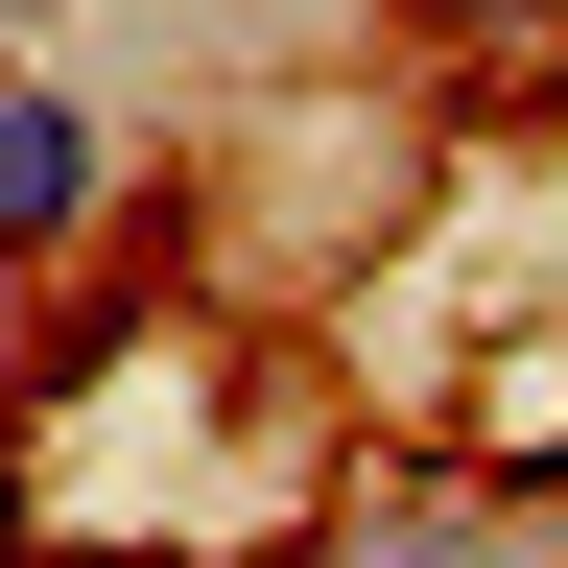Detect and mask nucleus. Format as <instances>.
I'll list each match as a JSON object with an SVG mask.
<instances>
[{"instance_id": "7ed1b4c3", "label": "nucleus", "mask_w": 568, "mask_h": 568, "mask_svg": "<svg viewBox=\"0 0 568 568\" xmlns=\"http://www.w3.org/2000/svg\"><path fill=\"white\" fill-rule=\"evenodd\" d=\"M0 403H24V332H0Z\"/></svg>"}, {"instance_id": "f03ea898", "label": "nucleus", "mask_w": 568, "mask_h": 568, "mask_svg": "<svg viewBox=\"0 0 568 568\" xmlns=\"http://www.w3.org/2000/svg\"><path fill=\"white\" fill-rule=\"evenodd\" d=\"M308 568H568L497 474H379V497H332L308 521Z\"/></svg>"}, {"instance_id": "f257e3e1", "label": "nucleus", "mask_w": 568, "mask_h": 568, "mask_svg": "<svg viewBox=\"0 0 568 568\" xmlns=\"http://www.w3.org/2000/svg\"><path fill=\"white\" fill-rule=\"evenodd\" d=\"M119 237V119L71 71H0V284H71Z\"/></svg>"}]
</instances>
